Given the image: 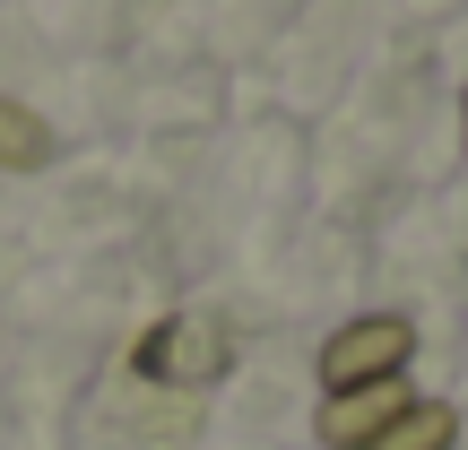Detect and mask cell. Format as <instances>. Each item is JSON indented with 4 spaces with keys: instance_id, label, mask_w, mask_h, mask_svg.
Listing matches in <instances>:
<instances>
[{
    "instance_id": "5b68a950",
    "label": "cell",
    "mask_w": 468,
    "mask_h": 450,
    "mask_svg": "<svg viewBox=\"0 0 468 450\" xmlns=\"http://www.w3.org/2000/svg\"><path fill=\"white\" fill-rule=\"evenodd\" d=\"M44 156H52V131L17 96H0V173H44Z\"/></svg>"
},
{
    "instance_id": "6da1fadb",
    "label": "cell",
    "mask_w": 468,
    "mask_h": 450,
    "mask_svg": "<svg viewBox=\"0 0 468 450\" xmlns=\"http://www.w3.org/2000/svg\"><path fill=\"white\" fill-rule=\"evenodd\" d=\"M226 364H234L226 312H165L131 347V372H139V382H156V390H208V382H226Z\"/></svg>"
},
{
    "instance_id": "3957f363",
    "label": "cell",
    "mask_w": 468,
    "mask_h": 450,
    "mask_svg": "<svg viewBox=\"0 0 468 450\" xmlns=\"http://www.w3.org/2000/svg\"><path fill=\"white\" fill-rule=\"evenodd\" d=\"M399 407H408V390H399V382L347 390V399H330V407H321V442H330V450H365L390 416H399Z\"/></svg>"
},
{
    "instance_id": "8992f818",
    "label": "cell",
    "mask_w": 468,
    "mask_h": 450,
    "mask_svg": "<svg viewBox=\"0 0 468 450\" xmlns=\"http://www.w3.org/2000/svg\"><path fill=\"white\" fill-rule=\"evenodd\" d=\"M460 131H468V96H460Z\"/></svg>"
},
{
    "instance_id": "277c9868",
    "label": "cell",
    "mask_w": 468,
    "mask_h": 450,
    "mask_svg": "<svg viewBox=\"0 0 468 450\" xmlns=\"http://www.w3.org/2000/svg\"><path fill=\"white\" fill-rule=\"evenodd\" d=\"M452 442H460V407L452 399H408L365 450H452Z\"/></svg>"
},
{
    "instance_id": "7a4b0ae2",
    "label": "cell",
    "mask_w": 468,
    "mask_h": 450,
    "mask_svg": "<svg viewBox=\"0 0 468 450\" xmlns=\"http://www.w3.org/2000/svg\"><path fill=\"white\" fill-rule=\"evenodd\" d=\"M408 355H417V320H408V312H365V320H347V330L321 338V390L347 399V390L399 382Z\"/></svg>"
}]
</instances>
